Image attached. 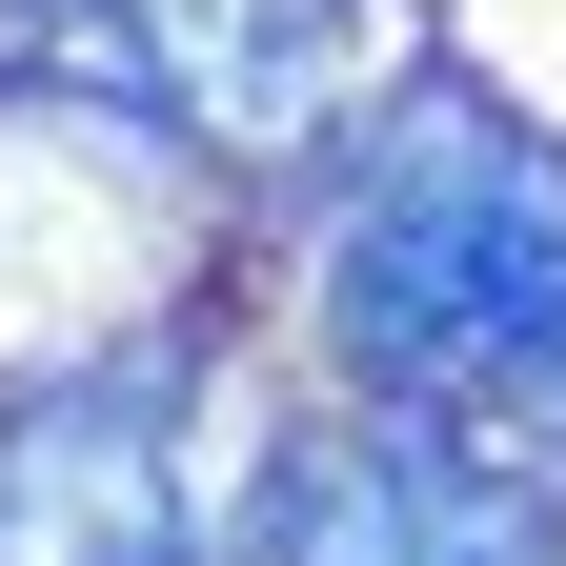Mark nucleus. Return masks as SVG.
Wrapping results in <instances>:
<instances>
[{"instance_id": "obj_1", "label": "nucleus", "mask_w": 566, "mask_h": 566, "mask_svg": "<svg viewBox=\"0 0 566 566\" xmlns=\"http://www.w3.org/2000/svg\"><path fill=\"white\" fill-rule=\"evenodd\" d=\"M324 344L365 365V405H465L566 446V163L506 102L424 82L365 142V202L324 243Z\"/></svg>"}, {"instance_id": "obj_2", "label": "nucleus", "mask_w": 566, "mask_h": 566, "mask_svg": "<svg viewBox=\"0 0 566 566\" xmlns=\"http://www.w3.org/2000/svg\"><path fill=\"white\" fill-rule=\"evenodd\" d=\"M243 566H566L546 446L465 405H365L344 446H283Z\"/></svg>"}, {"instance_id": "obj_3", "label": "nucleus", "mask_w": 566, "mask_h": 566, "mask_svg": "<svg viewBox=\"0 0 566 566\" xmlns=\"http://www.w3.org/2000/svg\"><path fill=\"white\" fill-rule=\"evenodd\" d=\"M0 41H21L61 102L142 122V142L263 163V142H304V102H324L344 0H0Z\"/></svg>"}, {"instance_id": "obj_4", "label": "nucleus", "mask_w": 566, "mask_h": 566, "mask_svg": "<svg viewBox=\"0 0 566 566\" xmlns=\"http://www.w3.org/2000/svg\"><path fill=\"white\" fill-rule=\"evenodd\" d=\"M182 365H82L41 405H0V566H182Z\"/></svg>"}]
</instances>
